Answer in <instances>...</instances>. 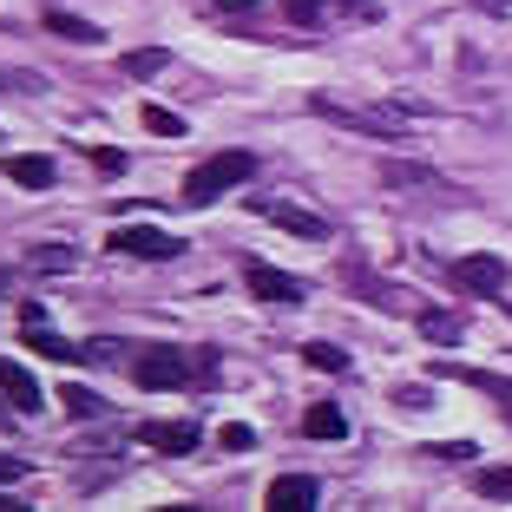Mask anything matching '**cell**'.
I'll return each mask as SVG.
<instances>
[{
    "instance_id": "cell-1",
    "label": "cell",
    "mask_w": 512,
    "mask_h": 512,
    "mask_svg": "<svg viewBox=\"0 0 512 512\" xmlns=\"http://www.w3.org/2000/svg\"><path fill=\"white\" fill-rule=\"evenodd\" d=\"M132 375H138V388H191V381H211V375H217V355H191V348H151Z\"/></svg>"
},
{
    "instance_id": "cell-2",
    "label": "cell",
    "mask_w": 512,
    "mask_h": 512,
    "mask_svg": "<svg viewBox=\"0 0 512 512\" xmlns=\"http://www.w3.org/2000/svg\"><path fill=\"white\" fill-rule=\"evenodd\" d=\"M250 171H256L250 151H217L211 165H197L191 178H184V191H178V197L191 204V211H204V204H217L230 184H250Z\"/></svg>"
},
{
    "instance_id": "cell-3",
    "label": "cell",
    "mask_w": 512,
    "mask_h": 512,
    "mask_svg": "<svg viewBox=\"0 0 512 512\" xmlns=\"http://www.w3.org/2000/svg\"><path fill=\"white\" fill-rule=\"evenodd\" d=\"M106 243L119 256H145V263H171V256H184V237H171V230H158V224H125V230H112Z\"/></svg>"
},
{
    "instance_id": "cell-4",
    "label": "cell",
    "mask_w": 512,
    "mask_h": 512,
    "mask_svg": "<svg viewBox=\"0 0 512 512\" xmlns=\"http://www.w3.org/2000/svg\"><path fill=\"white\" fill-rule=\"evenodd\" d=\"M263 506L270 512H309V506H322V480L316 473H283V480H270Z\"/></svg>"
},
{
    "instance_id": "cell-5",
    "label": "cell",
    "mask_w": 512,
    "mask_h": 512,
    "mask_svg": "<svg viewBox=\"0 0 512 512\" xmlns=\"http://www.w3.org/2000/svg\"><path fill=\"white\" fill-rule=\"evenodd\" d=\"M256 217H270V224H283L289 237H309V243H329V217L302 211V204H263V197H250Z\"/></svg>"
},
{
    "instance_id": "cell-6",
    "label": "cell",
    "mask_w": 512,
    "mask_h": 512,
    "mask_svg": "<svg viewBox=\"0 0 512 512\" xmlns=\"http://www.w3.org/2000/svg\"><path fill=\"white\" fill-rule=\"evenodd\" d=\"M197 440H204L197 421H145L138 427V447H151V453H197Z\"/></svg>"
},
{
    "instance_id": "cell-7",
    "label": "cell",
    "mask_w": 512,
    "mask_h": 512,
    "mask_svg": "<svg viewBox=\"0 0 512 512\" xmlns=\"http://www.w3.org/2000/svg\"><path fill=\"white\" fill-rule=\"evenodd\" d=\"M243 283H250L263 302H302V296H309V289H302L289 270H276V263H250V270H243Z\"/></svg>"
},
{
    "instance_id": "cell-8",
    "label": "cell",
    "mask_w": 512,
    "mask_h": 512,
    "mask_svg": "<svg viewBox=\"0 0 512 512\" xmlns=\"http://www.w3.org/2000/svg\"><path fill=\"white\" fill-rule=\"evenodd\" d=\"M453 283H460V289H480V296H499L506 263H499V256H460V263H453Z\"/></svg>"
},
{
    "instance_id": "cell-9",
    "label": "cell",
    "mask_w": 512,
    "mask_h": 512,
    "mask_svg": "<svg viewBox=\"0 0 512 512\" xmlns=\"http://www.w3.org/2000/svg\"><path fill=\"white\" fill-rule=\"evenodd\" d=\"M27 348L33 355H46V362H86L92 348H79V342H66V335H53L46 322H27Z\"/></svg>"
},
{
    "instance_id": "cell-10",
    "label": "cell",
    "mask_w": 512,
    "mask_h": 512,
    "mask_svg": "<svg viewBox=\"0 0 512 512\" xmlns=\"http://www.w3.org/2000/svg\"><path fill=\"white\" fill-rule=\"evenodd\" d=\"M7 178L20 184V191H53V158H33V151H14V158H7Z\"/></svg>"
},
{
    "instance_id": "cell-11",
    "label": "cell",
    "mask_w": 512,
    "mask_h": 512,
    "mask_svg": "<svg viewBox=\"0 0 512 512\" xmlns=\"http://www.w3.org/2000/svg\"><path fill=\"white\" fill-rule=\"evenodd\" d=\"M0 394H7L20 414H40V388H33V375L20 362H0Z\"/></svg>"
},
{
    "instance_id": "cell-12",
    "label": "cell",
    "mask_w": 512,
    "mask_h": 512,
    "mask_svg": "<svg viewBox=\"0 0 512 512\" xmlns=\"http://www.w3.org/2000/svg\"><path fill=\"white\" fill-rule=\"evenodd\" d=\"M414 322H421V335H427L434 348H453L460 335H467V322L453 316V309H414Z\"/></svg>"
},
{
    "instance_id": "cell-13",
    "label": "cell",
    "mask_w": 512,
    "mask_h": 512,
    "mask_svg": "<svg viewBox=\"0 0 512 512\" xmlns=\"http://www.w3.org/2000/svg\"><path fill=\"white\" fill-rule=\"evenodd\" d=\"M46 33H60V40H73V46H99V40H106V33L92 27V20L66 14V7H46Z\"/></svg>"
},
{
    "instance_id": "cell-14",
    "label": "cell",
    "mask_w": 512,
    "mask_h": 512,
    "mask_svg": "<svg viewBox=\"0 0 512 512\" xmlns=\"http://www.w3.org/2000/svg\"><path fill=\"white\" fill-rule=\"evenodd\" d=\"M302 434H309V440H342V434H348V421H342V407L316 401V407H309V414H302Z\"/></svg>"
},
{
    "instance_id": "cell-15",
    "label": "cell",
    "mask_w": 512,
    "mask_h": 512,
    "mask_svg": "<svg viewBox=\"0 0 512 512\" xmlns=\"http://www.w3.org/2000/svg\"><path fill=\"white\" fill-rule=\"evenodd\" d=\"M447 375L467 381V388H480V394H493V401L512 414V381H506V375H486V368H447Z\"/></svg>"
},
{
    "instance_id": "cell-16",
    "label": "cell",
    "mask_w": 512,
    "mask_h": 512,
    "mask_svg": "<svg viewBox=\"0 0 512 512\" xmlns=\"http://www.w3.org/2000/svg\"><path fill=\"white\" fill-rule=\"evenodd\" d=\"M165 66H171L165 46H132V53H125V73H132V79H158Z\"/></svg>"
},
{
    "instance_id": "cell-17",
    "label": "cell",
    "mask_w": 512,
    "mask_h": 512,
    "mask_svg": "<svg viewBox=\"0 0 512 512\" xmlns=\"http://www.w3.org/2000/svg\"><path fill=\"white\" fill-rule=\"evenodd\" d=\"M348 276H355V270H348ZM355 283H362V276H355ZM362 296L375 302V309H407V296H401V289H394V283H375V276L362 283Z\"/></svg>"
},
{
    "instance_id": "cell-18",
    "label": "cell",
    "mask_w": 512,
    "mask_h": 512,
    "mask_svg": "<svg viewBox=\"0 0 512 512\" xmlns=\"http://www.w3.org/2000/svg\"><path fill=\"white\" fill-rule=\"evenodd\" d=\"M302 355H309V368H329V375H348V355H342V348H329V342H309Z\"/></svg>"
},
{
    "instance_id": "cell-19",
    "label": "cell",
    "mask_w": 512,
    "mask_h": 512,
    "mask_svg": "<svg viewBox=\"0 0 512 512\" xmlns=\"http://www.w3.org/2000/svg\"><path fill=\"white\" fill-rule=\"evenodd\" d=\"M60 401H66V414H79V421H92V414H106V401H99L92 388H66Z\"/></svg>"
},
{
    "instance_id": "cell-20",
    "label": "cell",
    "mask_w": 512,
    "mask_h": 512,
    "mask_svg": "<svg viewBox=\"0 0 512 512\" xmlns=\"http://www.w3.org/2000/svg\"><path fill=\"white\" fill-rule=\"evenodd\" d=\"M473 486H480V499H512V467H486Z\"/></svg>"
},
{
    "instance_id": "cell-21",
    "label": "cell",
    "mask_w": 512,
    "mask_h": 512,
    "mask_svg": "<svg viewBox=\"0 0 512 512\" xmlns=\"http://www.w3.org/2000/svg\"><path fill=\"white\" fill-rule=\"evenodd\" d=\"M79 256L66 250V243H40V250H33V270H73Z\"/></svg>"
},
{
    "instance_id": "cell-22",
    "label": "cell",
    "mask_w": 512,
    "mask_h": 512,
    "mask_svg": "<svg viewBox=\"0 0 512 512\" xmlns=\"http://www.w3.org/2000/svg\"><path fill=\"white\" fill-rule=\"evenodd\" d=\"M217 447H230V453H250V447H256V427H243V421L217 427Z\"/></svg>"
},
{
    "instance_id": "cell-23",
    "label": "cell",
    "mask_w": 512,
    "mask_h": 512,
    "mask_svg": "<svg viewBox=\"0 0 512 512\" xmlns=\"http://www.w3.org/2000/svg\"><path fill=\"white\" fill-rule=\"evenodd\" d=\"M381 178H388V184H421V191H427V184H440L434 171H421V165H381Z\"/></svg>"
},
{
    "instance_id": "cell-24",
    "label": "cell",
    "mask_w": 512,
    "mask_h": 512,
    "mask_svg": "<svg viewBox=\"0 0 512 512\" xmlns=\"http://www.w3.org/2000/svg\"><path fill=\"white\" fill-rule=\"evenodd\" d=\"M145 125H151L158 138H178V132H184V119H178V112H165V106H145Z\"/></svg>"
},
{
    "instance_id": "cell-25",
    "label": "cell",
    "mask_w": 512,
    "mask_h": 512,
    "mask_svg": "<svg viewBox=\"0 0 512 512\" xmlns=\"http://www.w3.org/2000/svg\"><path fill=\"white\" fill-rule=\"evenodd\" d=\"M92 165L106 171V178H119V171H125V151H92Z\"/></svg>"
},
{
    "instance_id": "cell-26",
    "label": "cell",
    "mask_w": 512,
    "mask_h": 512,
    "mask_svg": "<svg viewBox=\"0 0 512 512\" xmlns=\"http://www.w3.org/2000/svg\"><path fill=\"white\" fill-rule=\"evenodd\" d=\"M14 480H27V467H20L14 453H0V486H14Z\"/></svg>"
},
{
    "instance_id": "cell-27",
    "label": "cell",
    "mask_w": 512,
    "mask_h": 512,
    "mask_svg": "<svg viewBox=\"0 0 512 512\" xmlns=\"http://www.w3.org/2000/svg\"><path fill=\"white\" fill-rule=\"evenodd\" d=\"M217 7H224V14H243V7H263V0H217Z\"/></svg>"
}]
</instances>
